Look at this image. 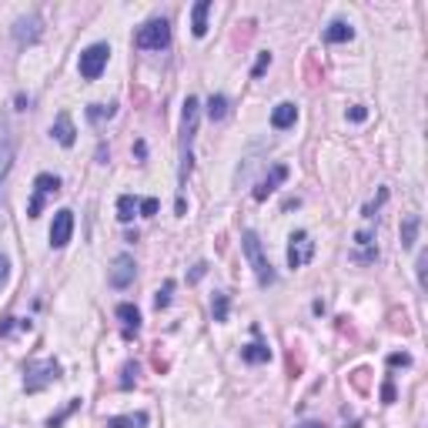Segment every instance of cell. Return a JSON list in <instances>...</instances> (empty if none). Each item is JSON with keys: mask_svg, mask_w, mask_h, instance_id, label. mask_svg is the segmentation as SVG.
I'll list each match as a JSON object with an SVG mask.
<instances>
[{"mask_svg": "<svg viewBox=\"0 0 428 428\" xmlns=\"http://www.w3.org/2000/svg\"><path fill=\"white\" fill-rule=\"evenodd\" d=\"M134 382H138V365H134V362H127L124 371H121V388H131Z\"/></svg>", "mask_w": 428, "mask_h": 428, "instance_id": "cell-27", "label": "cell"}, {"mask_svg": "<svg viewBox=\"0 0 428 428\" xmlns=\"http://www.w3.org/2000/svg\"><path fill=\"white\" fill-rule=\"evenodd\" d=\"M198 117H201V101L198 97H187L181 110V181H187L191 174V144H194V134H198Z\"/></svg>", "mask_w": 428, "mask_h": 428, "instance_id": "cell-1", "label": "cell"}, {"mask_svg": "<svg viewBox=\"0 0 428 428\" xmlns=\"http://www.w3.org/2000/svg\"><path fill=\"white\" fill-rule=\"evenodd\" d=\"M157 208H161V201H157V198L138 201V214H144V217H154V214H157Z\"/></svg>", "mask_w": 428, "mask_h": 428, "instance_id": "cell-28", "label": "cell"}, {"mask_svg": "<svg viewBox=\"0 0 428 428\" xmlns=\"http://www.w3.org/2000/svg\"><path fill=\"white\" fill-rule=\"evenodd\" d=\"M245 258L248 264H251V271H255V278H258L261 288H268V285H275V268H271V261L264 258V248H261L258 234L255 231H245Z\"/></svg>", "mask_w": 428, "mask_h": 428, "instance_id": "cell-2", "label": "cell"}, {"mask_svg": "<svg viewBox=\"0 0 428 428\" xmlns=\"http://www.w3.org/2000/svg\"><path fill=\"white\" fill-rule=\"evenodd\" d=\"M425 264H428V255H418V285L425 288Z\"/></svg>", "mask_w": 428, "mask_h": 428, "instance_id": "cell-33", "label": "cell"}, {"mask_svg": "<svg viewBox=\"0 0 428 428\" xmlns=\"http://www.w3.org/2000/svg\"><path fill=\"white\" fill-rule=\"evenodd\" d=\"M77 405H80V401H77V398H74V401H71V405H67V408H64L61 415H54V418H50V428H61V422H64V418H67V415H71V412H74Z\"/></svg>", "mask_w": 428, "mask_h": 428, "instance_id": "cell-29", "label": "cell"}, {"mask_svg": "<svg viewBox=\"0 0 428 428\" xmlns=\"http://www.w3.org/2000/svg\"><path fill=\"white\" fill-rule=\"evenodd\" d=\"M50 134H54V141L57 144H64V148H74V121H71V114L67 110H61L57 117H54V127H50Z\"/></svg>", "mask_w": 428, "mask_h": 428, "instance_id": "cell-11", "label": "cell"}, {"mask_svg": "<svg viewBox=\"0 0 428 428\" xmlns=\"http://www.w3.org/2000/svg\"><path fill=\"white\" fill-rule=\"evenodd\" d=\"M211 311H214V321H228V294H224V291H217V294H214Z\"/></svg>", "mask_w": 428, "mask_h": 428, "instance_id": "cell-24", "label": "cell"}, {"mask_svg": "<svg viewBox=\"0 0 428 428\" xmlns=\"http://www.w3.org/2000/svg\"><path fill=\"white\" fill-rule=\"evenodd\" d=\"M348 117H352L355 124H362V121H368V107H362V104H355V107H348Z\"/></svg>", "mask_w": 428, "mask_h": 428, "instance_id": "cell-30", "label": "cell"}, {"mask_svg": "<svg viewBox=\"0 0 428 428\" xmlns=\"http://www.w3.org/2000/svg\"><path fill=\"white\" fill-rule=\"evenodd\" d=\"M134 258L131 255H117L114 258V264H110V275H107V281H110V288H127L131 281H134Z\"/></svg>", "mask_w": 428, "mask_h": 428, "instance_id": "cell-9", "label": "cell"}, {"mask_svg": "<svg viewBox=\"0 0 428 428\" xmlns=\"http://www.w3.org/2000/svg\"><path fill=\"white\" fill-rule=\"evenodd\" d=\"M74 234V211H57L54 214V224H50V248H64Z\"/></svg>", "mask_w": 428, "mask_h": 428, "instance_id": "cell-8", "label": "cell"}, {"mask_svg": "<svg viewBox=\"0 0 428 428\" xmlns=\"http://www.w3.org/2000/svg\"><path fill=\"white\" fill-rule=\"evenodd\" d=\"M382 398H385V401H395V388H392V382L382 388Z\"/></svg>", "mask_w": 428, "mask_h": 428, "instance_id": "cell-34", "label": "cell"}, {"mask_svg": "<svg viewBox=\"0 0 428 428\" xmlns=\"http://www.w3.org/2000/svg\"><path fill=\"white\" fill-rule=\"evenodd\" d=\"M61 378V365L54 362V358H44V362H31L27 371H24V388L37 395V392H44L47 385H54Z\"/></svg>", "mask_w": 428, "mask_h": 428, "instance_id": "cell-3", "label": "cell"}, {"mask_svg": "<svg viewBox=\"0 0 428 428\" xmlns=\"http://www.w3.org/2000/svg\"><path fill=\"white\" fill-rule=\"evenodd\" d=\"M418 228H422V217H418V214H405V217H401V248H415Z\"/></svg>", "mask_w": 428, "mask_h": 428, "instance_id": "cell-18", "label": "cell"}, {"mask_svg": "<svg viewBox=\"0 0 428 428\" xmlns=\"http://www.w3.org/2000/svg\"><path fill=\"white\" fill-rule=\"evenodd\" d=\"M385 201H388V191L382 187V191H378V198H375V201H368V204H365V221H371V217H375V211L382 208Z\"/></svg>", "mask_w": 428, "mask_h": 428, "instance_id": "cell-26", "label": "cell"}, {"mask_svg": "<svg viewBox=\"0 0 428 428\" xmlns=\"http://www.w3.org/2000/svg\"><path fill=\"white\" fill-rule=\"evenodd\" d=\"M134 214H138V198L134 194H121L117 198V221H134Z\"/></svg>", "mask_w": 428, "mask_h": 428, "instance_id": "cell-21", "label": "cell"}, {"mask_svg": "<svg viewBox=\"0 0 428 428\" xmlns=\"http://www.w3.org/2000/svg\"><path fill=\"white\" fill-rule=\"evenodd\" d=\"M315 255V241H311V234L308 231H294L288 238V264L291 268H305L308 261Z\"/></svg>", "mask_w": 428, "mask_h": 428, "instance_id": "cell-7", "label": "cell"}, {"mask_svg": "<svg viewBox=\"0 0 428 428\" xmlns=\"http://www.w3.org/2000/svg\"><path fill=\"white\" fill-rule=\"evenodd\" d=\"M148 425V412H134V415H117V418H107V428H144Z\"/></svg>", "mask_w": 428, "mask_h": 428, "instance_id": "cell-20", "label": "cell"}, {"mask_svg": "<svg viewBox=\"0 0 428 428\" xmlns=\"http://www.w3.org/2000/svg\"><path fill=\"white\" fill-rule=\"evenodd\" d=\"M241 358H245L248 365H261V362H268V358H271V348H268V345H261V341H251V345L241 348Z\"/></svg>", "mask_w": 428, "mask_h": 428, "instance_id": "cell-19", "label": "cell"}, {"mask_svg": "<svg viewBox=\"0 0 428 428\" xmlns=\"http://www.w3.org/2000/svg\"><path fill=\"white\" fill-rule=\"evenodd\" d=\"M57 191H61V178H57V174H37V178H34V198H31V204H27V217H37L41 208H44V201L50 198V194H57Z\"/></svg>", "mask_w": 428, "mask_h": 428, "instance_id": "cell-6", "label": "cell"}, {"mask_svg": "<svg viewBox=\"0 0 428 428\" xmlns=\"http://www.w3.org/2000/svg\"><path fill=\"white\" fill-rule=\"evenodd\" d=\"M294 121H298V107L291 101H285V104H278L271 110V127L275 131H288V127H294Z\"/></svg>", "mask_w": 428, "mask_h": 428, "instance_id": "cell-14", "label": "cell"}, {"mask_svg": "<svg viewBox=\"0 0 428 428\" xmlns=\"http://www.w3.org/2000/svg\"><path fill=\"white\" fill-rule=\"evenodd\" d=\"M3 275H7V258H0V281H3Z\"/></svg>", "mask_w": 428, "mask_h": 428, "instance_id": "cell-36", "label": "cell"}, {"mask_svg": "<svg viewBox=\"0 0 428 428\" xmlns=\"http://www.w3.org/2000/svg\"><path fill=\"white\" fill-rule=\"evenodd\" d=\"M171 291H174V281H164V288L157 291V298H154V308H157V311L171 305Z\"/></svg>", "mask_w": 428, "mask_h": 428, "instance_id": "cell-25", "label": "cell"}, {"mask_svg": "<svg viewBox=\"0 0 428 428\" xmlns=\"http://www.w3.org/2000/svg\"><path fill=\"white\" fill-rule=\"evenodd\" d=\"M117 318H121L124 324V338H131V335H138V328H141V311L134 305H117Z\"/></svg>", "mask_w": 428, "mask_h": 428, "instance_id": "cell-16", "label": "cell"}, {"mask_svg": "<svg viewBox=\"0 0 428 428\" xmlns=\"http://www.w3.org/2000/svg\"><path fill=\"white\" fill-rule=\"evenodd\" d=\"M352 37H355V27L345 24V20H331V24L324 27V41H328V44H345V41H352Z\"/></svg>", "mask_w": 428, "mask_h": 428, "instance_id": "cell-17", "label": "cell"}, {"mask_svg": "<svg viewBox=\"0 0 428 428\" xmlns=\"http://www.w3.org/2000/svg\"><path fill=\"white\" fill-rule=\"evenodd\" d=\"M107 57H110V47H107V44H91L84 54H80V61H77L80 77H84V80H97V77L104 74Z\"/></svg>", "mask_w": 428, "mask_h": 428, "instance_id": "cell-5", "label": "cell"}, {"mask_svg": "<svg viewBox=\"0 0 428 428\" xmlns=\"http://www.w3.org/2000/svg\"><path fill=\"white\" fill-rule=\"evenodd\" d=\"M134 44H138L141 50H164V47L171 44V24L164 20V17H157V20H148V24H144V27L138 31Z\"/></svg>", "mask_w": 428, "mask_h": 428, "instance_id": "cell-4", "label": "cell"}, {"mask_svg": "<svg viewBox=\"0 0 428 428\" xmlns=\"http://www.w3.org/2000/svg\"><path fill=\"white\" fill-rule=\"evenodd\" d=\"M208 14H211V0H198L191 7V31H194V37L208 34Z\"/></svg>", "mask_w": 428, "mask_h": 428, "instance_id": "cell-15", "label": "cell"}, {"mask_svg": "<svg viewBox=\"0 0 428 428\" xmlns=\"http://www.w3.org/2000/svg\"><path fill=\"white\" fill-rule=\"evenodd\" d=\"M10 164H14V134H10V127H0V184L7 178Z\"/></svg>", "mask_w": 428, "mask_h": 428, "instance_id": "cell-13", "label": "cell"}, {"mask_svg": "<svg viewBox=\"0 0 428 428\" xmlns=\"http://www.w3.org/2000/svg\"><path fill=\"white\" fill-rule=\"evenodd\" d=\"M294 428H324V422H301V425H294Z\"/></svg>", "mask_w": 428, "mask_h": 428, "instance_id": "cell-35", "label": "cell"}, {"mask_svg": "<svg viewBox=\"0 0 428 428\" xmlns=\"http://www.w3.org/2000/svg\"><path fill=\"white\" fill-rule=\"evenodd\" d=\"M388 365H401V368H405V365H412V358H408L405 352H401V355H388Z\"/></svg>", "mask_w": 428, "mask_h": 428, "instance_id": "cell-32", "label": "cell"}, {"mask_svg": "<svg viewBox=\"0 0 428 428\" xmlns=\"http://www.w3.org/2000/svg\"><path fill=\"white\" fill-rule=\"evenodd\" d=\"M41 17L31 14V17H20L14 24V37L20 41V44H34V41H41Z\"/></svg>", "mask_w": 428, "mask_h": 428, "instance_id": "cell-10", "label": "cell"}, {"mask_svg": "<svg viewBox=\"0 0 428 428\" xmlns=\"http://www.w3.org/2000/svg\"><path fill=\"white\" fill-rule=\"evenodd\" d=\"M117 114V104H91L87 107V121L91 124H104Z\"/></svg>", "mask_w": 428, "mask_h": 428, "instance_id": "cell-22", "label": "cell"}, {"mask_svg": "<svg viewBox=\"0 0 428 428\" xmlns=\"http://www.w3.org/2000/svg\"><path fill=\"white\" fill-rule=\"evenodd\" d=\"M268 64H271V54H261V57H258V64H255V71H251V74H255V77H261V74H264V71H268Z\"/></svg>", "mask_w": 428, "mask_h": 428, "instance_id": "cell-31", "label": "cell"}, {"mask_svg": "<svg viewBox=\"0 0 428 428\" xmlns=\"http://www.w3.org/2000/svg\"><path fill=\"white\" fill-rule=\"evenodd\" d=\"M208 117H211V121H224V117H228V97H224V94H211V101H208Z\"/></svg>", "mask_w": 428, "mask_h": 428, "instance_id": "cell-23", "label": "cell"}, {"mask_svg": "<svg viewBox=\"0 0 428 428\" xmlns=\"http://www.w3.org/2000/svg\"><path fill=\"white\" fill-rule=\"evenodd\" d=\"M285 178H288V168H285V164H275V168H271V174H268L258 187H255V201H268L271 194H275V187L285 181Z\"/></svg>", "mask_w": 428, "mask_h": 428, "instance_id": "cell-12", "label": "cell"}]
</instances>
